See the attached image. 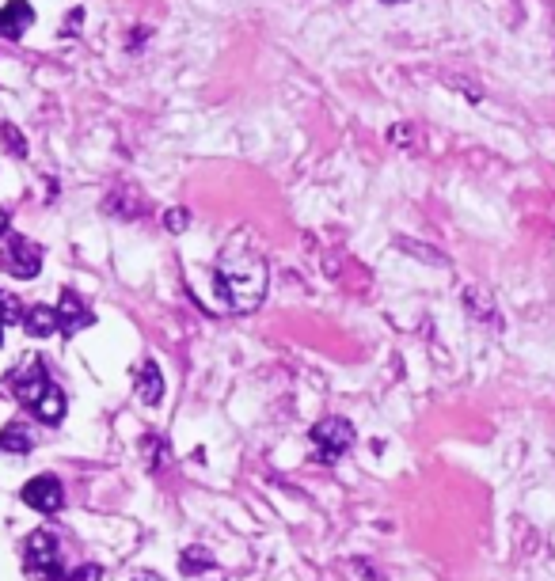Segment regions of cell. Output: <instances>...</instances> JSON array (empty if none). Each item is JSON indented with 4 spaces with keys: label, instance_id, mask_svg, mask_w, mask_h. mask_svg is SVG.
<instances>
[{
    "label": "cell",
    "instance_id": "52a82bcc",
    "mask_svg": "<svg viewBox=\"0 0 555 581\" xmlns=\"http://www.w3.org/2000/svg\"><path fill=\"white\" fill-rule=\"evenodd\" d=\"M92 323V312H88V304L73 293V289H65L61 293V304H58V331L65 338H73L77 331H84Z\"/></svg>",
    "mask_w": 555,
    "mask_h": 581
},
{
    "label": "cell",
    "instance_id": "2e32d148",
    "mask_svg": "<svg viewBox=\"0 0 555 581\" xmlns=\"http://www.w3.org/2000/svg\"><path fill=\"white\" fill-rule=\"evenodd\" d=\"M69 581H99V566H80Z\"/></svg>",
    "mask_w": 555,
    "mask_h": 581
},
{
    "label": "cell",
    "instance_id": "9a60e30c",
    "mask_svg": "<svg viewBox=\"0 0 555 581\" xmlns=\"http://www.w3.org/2000/svg\"><path fill=\"white\" fill-rule=\"evenodd\" d=\"M168 228H172V232H183V228H187V213H183V209H172V213H168Z\"/></svg>",
    "mask_w": 555,
    "mask_h": 581
},
{
    "label": "cell",
    "instance_id": "8fae6325",
    "mask_svg": "<svg viewBox=\"0 0 555 581\" xmlns=\"http://www.w3.org/2000/svg\"><path fill=\"white\" fill-rule=\"evenodd\" d=\"M0 449L4 452H31L35 449V441H31V433L23 430V426H8V430L0 433Z\"/></svg>",
    "mask_w": 555,
    "mask_h": 581
},
{
    "label": "cell",
    "instance_id": "9c48e42d",
    "mask_svg": "<svg viewBox=\"0 0 555 581\" xmlns=\"http://www.w3.org/2000/svg\"><path fill=\"white\" fill-rule=\"evenodd\" d=\"M23 331L31 338H46L58 331V308H46V304H35L23 312Z\"/></svg>",
    "mask_w": 555,
    "mask_h": 581
},
{
    "label": "cell",
    "instance_id": "6da1fadb",
    "mask_svg": "<svg viewBox=\"0 0 555 581\" xmlns=\"http://www.w3.org/2000/svg\"><path fill=\"white\" fill-rule=\"evenodd\" d=\"M217 293L232 312H251L267 293V263L251 251H225L217 263Z\"/></svg>",
    "mask_w": 555,
    "mask_h": 581
},
{
    "label": "cell",
    "instance_id": "3957f363",
    "mask_svg": "<svg viewBox=\"0 0 555 581\" xmlns=\"http://www.w3.org/2000/svg\"><path fill=\"white\" fill-rule=\"evenodd\" d=\"M23 570L27 578L35 581H61L65 570H61V547L54 532H35L27 547H23Z\"/></svg>",
    "mask_w": 555,
    "mask_h": 581
},
{
    "label": "cell",
    "instance_id": "e0dca14e",
    "mask_svg": "<svg viewBox=\"0 0 555 581\" xmlns=\"http://www.w3.org/2000/svg\"><path fill=\"white\" fill-rule=\"evenodd\" d=\"M8 232V209H0V236Z\"/></svg>",
    "mask_w": 555,
    "mask_h": 581
},
{
    "label": "cell",
    "instance_id": "30bf717a",
    "mask_svg": "<svg viewBox=\"0 0 555 581\" xmlns=\"http://www.w3.org/2000/svg\"><path fill=\"white\" fill-rule=\"evenodd\" d=\"M137 395H141V403H149V407H156V403L164 399V380H160V365H156V361H145V365H141V373H137Z\"/></svg>",
    "mask_w": 555,
    "mask_h": 581
},
{
    "label": "cell",
    "instance_id": "4fadbf2b",
    "mask_svg": "<svg viewBox=\"0 0 555 581\" xmlns=\"http://www.w3.org/2000/svg\"><path fill=\"white\" fill-rule=\"evenodd\" d=\"M20 316H23L20 304L8 297V293H0V346H4V327H8V323H16Z\"/></svg>",
    "mask_w": 555,
    "mask_h": 581
},
{
    "label": "cell",
    "instance_id": "5bb4252c",
    "mask_svg": "<svg viewBox=\"0 0 555 581\" xmlns=\"http://www.w3.org/2000/svg\"><path fill=\"white\" fill-rule=\"evenodd\" d=\"M183 566H187V570H191V574H194V570H202V566H210V559H206V551H198V547H194V551H187V563H183Z\"/></svg>",
    "mask_w": 555,
    "mask_h": 581
},
{
    "label": "cell",
    "instance_id": "277c9868",
    "mask_svg": "<svg viewBox=\"0 0 555 581\" xmlns=\"http://www.w3.org/2000/svg\"><path fill=\"white\" fill-rule=\"evenodd\" d=\"M0 270L12 274V278H20V282L35 278L42 270V247L35 240H27V236H12L4 244V251H0Z\"/></svg>",
    "mask_w": 555,
    "mask_h": 581
},
{
    "label": "cell",
    "instance_id": "7a4b0ae2",
    "mask_svg": "<svg viewBox=\"0 0 555 581\" xmlns=\"http://www.w3.org/2000/svg\"><path fill=\"white\" fill-rule=\"evenodd\" d=\"M12 392H16V399H20L23 407H31L35 418L46 422V426H54V422L65 418V395H61L58 384H50V376H46L39 357L12 376Z\"/></svg>",
    "mask_w": 555,
    "mask_h": 581
},
{
    "label": "cell",
    "instance_id": "ba28073f",
    "mask_svg": "<svg viewBox=\"0 0 555 581\" xmlns=\"http://www.w3.org/2000/svg\"><path fill=\"white\" fill-rule=\"evenodd\" d=\"M31 23H35V8L27 0H8L0 8V38H23Z\"/></svg>",
    "mask_w": 555,
    "mask_h": 581
},
{
    "label": "cell",
    "instance_id": "5b68a950",
    "mask_svg": "<svg viewBox=\"0 0 555 581\" xmlns=\"http://www.w3.org/2000/svg\"><path fill=\"white\" fill-rule=\"evenodd\" d=\"M312 445H316V460H339L354 445V426L346 418H324L312 430Z\"/></svg>",
    "mask_w": 555,
    "mask_h": 581
},
{
    "label": "cell",
    "instance_id": "7c38bea8",
    "mask_svg": "<svg viewBox=\"0 0 555 581\" xmlns=\"http://www.w3.org/2000/svg\"><path fill=\"white\" fill-rule=\"evenodd\" d=\"M464 304H472L479 312V319H495V304H491V297H487L483 289H468V293H464Z\"/></svg>",
    "mask_w": 555,
    "mask_h": 581
},
{
    "label": "cell",
    "instance_id": "8992f818",
    "mask_svg": "<svg viewBox=\"0 0 555 581\" xmlns=\"http://www.w3.org/2000/svg\"><path fill=\"white\" fill-rule=\"evenodd\" d=\"M23 502L31 509H39V513H54V509H61V483L54 479V475H39V479H31L27 487H23Z\"/></svg>",
    "mask_w": 555,
    "mask_h": 581
}]
</instances>
